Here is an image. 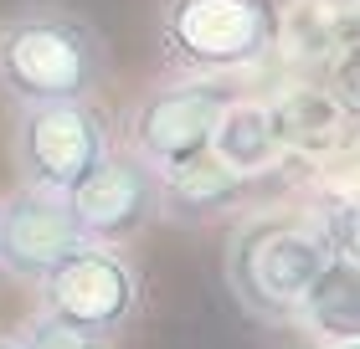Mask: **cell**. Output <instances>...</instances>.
Returning a JSON list of instances; mask_svg holds the SVG:
<instances>
[{"label":"cell","mask_w":360,"mask_h":349,"mask_svg":"<svg viewBox=\"0 0 360 349\" xmlns=\"http://www.w3.org/2000/svg\"><path fill=\"white\" fill-rule=\"evenodd\" d=\"M232 93L217 77H175L165 88H150L124 119V149L139 154L150 170H180V164L211 154L221 108Z\"/></svg>","instance_id":"8992f818"},{"label":"cell","mask_w":360,"mask_h":349,"mask_svg":"<svg viewBox=\"0 0 360 349\" xmlns=\"http://www.w3.org/2000/svg\"><path fill=\"white\" fill-rule=\"evenodd\" d=\"M319 349H360V339H340V344H319Z\"/></svg>","instance_id":"4fadbf2b"},{"label":"cell","mask_w":360,"mask_h":349,"mask_svg":"<svg viewBox=\"0 0 360 349\" xmlns=\"http://www.w3.org/2000/svg\"><path fill=\"white\" fill-rule=\"evenodd\" d=\"M345 6H350V11H355V15H360V0H345Z\"/></svg>","instance_id":"9a60e30c"},{"label":"cell","mask_w":360,"mask_h":349,"mask_svg":"<svg viewBox=\"0 0 360 349\" xmlns=\"http://www.w3.org/2000/svg\"><path fill=\"white\" fill-rule=\"evenodd\" d=\"M37 308L98 339H119L144 308V272L113 242H83L37 282Z\"/></svg>","instance_id":"5b68a950"},{"label":"cell","mask_w":360,"mask_h":349,"mask_svg":"<svg viewBox=\"0 0 360 349\" xmlns=\"http://www.w3.org/2000/svg\"><path fill=\"white\" fill-rule=\"evenodd\" d=\"M15 344L21 349H108L113 339H98V334H83V329L52 319V313L37 308V319H26L15 329Z\"/></svg>","instance_id":"7c38bea8"},{"label":"cell","mask_w":360,"mask_h":349,"mask_svg":"<svg viewBox=\"0 0 360 349\" xmlns=\"http://www.w3.org/2000/svg\"><path fill=\"white\" fill-rule=\"evenodd\" d=\"M113 129L93 98H72V103H31L15 108L11 129V159L21 185L52 190V195H77L88 180L103 170L113 154Z\"/></svg>","instance_id":"277c9868"},{"label":"cell","mask_w":360,"mask_h":349,"mask_svg":"<svg viewBox=\"0 0 360 349\" xmlns=\"http://www.w3.org/2000/svg\"><path fill=\"white\" fill-rule=\"evenodd\" d=\"M0 349H21V344H15V334H0Z\"/></svg>","instance_id":"5bb4252c"},{"label":"cell","mask_w":360,"mask_h":349,"mask_svg":"<svg viewBox=\"0 0 360 349\" xmlns=\"http://www.w3.org/2000/svg\"><path fill=\"white\" fill-rule=\"evenodd\" d=\"M335 237L330 226L314 216H248L232 242H226V288L252 319L263 324H293L299 303L309 293V282L319 277V268L330 262Z\"/></svg>","instance_id":"7a4b0ae2"},{"label":"cell","mask_w":360,"mask_h":349,"mask_svg":"<svg viewBox=\"0 0 360 349\" xmlns=\"http://www.w3.org/2000/svg\"><path fill=\"white\" fill-rule=\"evenodd\" d=\"M211 154H217L226 170L252 175V170H263V164L278 154V129H273V119L257 103H237L232 98V103L221 108V119H217Z\"/></svg>","instance_id":"8fae6325"},{"label":"cell","mask_w":360,"mask_h":349,"mask_svg":"<svg viewBox=\"0 0 360 349\" xmlns=\"http://www.w3.org/2000/svg\"><path fill=\"white\" fill-rule=\"evenodd\" d=\"M72 206H77V221H83L88 242L124 246L139 226L155 221V211H160V170H150V164L139 154H129V149H113L103 159V170L72 195Z\"/></svg>","instance_id":"ba28073f"},{"label":"cell","mask_w":360,"mask_h":349,"mask_svg":"<svg viewBox=\"0 0 360 349\" xmlns=\"http://www.w3.org/2000/svg\"><path fill=\"white\" fill-rule=\"evenodd\" d=\"M248 185H242L237 170H226L217 154H201L180 170L160 175V221H175V226H201V221H217V216L237 211Z\"/></svg>","instance_id":"9c48e42d"},{"label":"cell","mask_w":360,"mask_h":349,"mask_svg":"<svg viewBox=\"0 0 360 349\" xmlns=\"http://www.w3.org/2000/svg\"><path fill=\"white\" fill-rule=\"evenodd\" d=\"M83 242L88 231L77 221L72 195L21 185L11 201H0V272L26 288H37L52 268H62Z\"/></svg>","instance_id":"52a82bcc"},{"label":"cell","mask_w":360,"mask_h":349,"mask_svg":"<svg viewBox=\"0 0 360 349\" xmlns=\"http://www.w3.org/2000/svg\"><path fill=\"white\" fill-rule=\"evenodd\" d=\"M113 57L93 15L62 0H37L0 21V98L11 108L93 98Z\"/></svg>","instance_id":"6da1fadb"},{"label":"cell","mask_w":360,"mask_h":349,"mask_svg":"<svg viewBox=\"0 0 360 349\" xmlns=\"http://www.w3.org/2000/svg\"><path fill=\"white\" fill-rule=\"evenodd\" d=\"M0 277H6V272H0Z\"/></svg>","instance_id":"2e32d148"},{"label":"cell","mask_w":360,"mask_h":349,"mask_svg":"<svg viewBox=\"0 0 360 349\" xmlns=\"http://www.w3.org/2000/svg\"><path fill=\"white\" fill-rule=\"evenodd\" d=\"M293 324H304L309 334H319V344L360 339V252L335 246L330 262L319 268V277L309 282Z\"/></svg>","instance_id":"30bf717a"},{"label":"cell","mask_w":360,"mask_h":349,"mask_svg":"<svg viewBox=\"0 0 360 349\" xmlns=\"http://www.w3.org/2000/svg\"><path fill=\"white\" fill-rule=\"evenodd\" d=\"M155 46L170 77H221L273 46L268 0H160Z\"/></svg>","instance_id":"3957f363"}]
</instances>
